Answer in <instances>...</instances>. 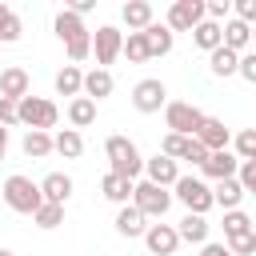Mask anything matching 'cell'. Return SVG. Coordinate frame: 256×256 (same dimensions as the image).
I'll return each mask as SVG.
<instances>
[{
    "label": "cell",
    "mask_w": 256,
    "mask_h": 256,
    "mask_svg": "<svg viewBox=\"0 0 256 256\" xmlns=\"http://www.w3.org/2000/svg\"><path fill=\"white\" fill-rule=\"evenodd\" d=\"M104 156H108V172L120 176V180L136 184V176L144 172V156H140V148L128 136H108L104 140Z\"/></svg>",
    "instance_id": "1"
},
{
    "label": "cell",
    "mask_w": 256,
    "mask_h": 256,
    "mask_svg": "<svg viewBox=\"0 0 256 256\" xmlns=\"http://www.w3.org/2000/svg\"><path fill=\"white\" fill-rule=\"evenodd\" d=\"M16 116H20V124H24L28 132H48V128H56L60 108H56L48 96H24V100L16 104Z\"/></svg>",
    "instance_id": "2"
},
{
    "label": "cell",
    "mask_w": 256,
    "mask_h": 256,
    "mask_svg": "<svg viewBox=\"0 0 256 256\" xmlns=\"http://www.w3.org/2000/svg\"><path fill=\"white\" fill-rule=\"evenodd\" d=\"M4 204L12 208V212H20V216H32L40 204H44V196H40V184L36 180H28V176H8L4 180Z\"/></svg>",
    "instance_id": "3"
},
{
    "label": "cell",
    "mask_w": 256,
    "mask_h": 256,
    "mask_svg": "<svg viewBox=\"0 0 256 256\" xmlns=\"http://www.w3.org/2000/svg\"><path fill=\"white\" fill-rule=\"evenodd\" d=\"M172 188H176V192H172V200H180L192 216H204L208 208H216V204H212V188H208L200 176H180Z\"/></svg>",
    "instance_id": "4"
},
{
    "label": "cell",
    "mask_w": 256,
    "mask_h": 256,
    "mask_svg": "<svg viewBox=\"0 0 256 256\" xmlns=\"http://www.w3.org/2000/svg\"><path fill=\"white\" fill-rule=\"evenodd\" d=\"M132 204H136L148 220H164V212L172 208V192H168V188H156V184H148V180H136Z\"/></svg>",
    "instance_id": "5"
},
{
    "label": "cell",
    "mask_w": 256,
    "mask_h": 256,
    "mask_svg": "<svg viewBox=\"0 0 256 256\" xmlns=\"http://www.w3.org/2000/svg\"><path fill=\"white\" fill-rule=\"evenodd\" d=\"M200 120H204V112H200L196 104H188V100H168V104H164V124H168V132H176V136H196Z\"/></svg>",
    "instance_id": "6"
},
{
    "label": "cell",
    "mask_w": 256,
    "mask_h": 256,
    "mask_svg": "<svg viewBox=\"0 0 256 256\" xmlns=\"http://www.w3.org/2000/svg\"><path fill=\"white\" fill-rule=\"evenodd\" d=\"M164 104H168V84H164L160 76H144V80L132 88V108H136V112L152 116V112H160Z\"/></svg>",
    "instance_id": "7"
},
{
    "label": "cell",
    "mask_w": 256,
    "mask_h": 256,
    "mask_svg": "<svg viewBox=\"0 0 256 256\" xmlns=\"http://www.w3.org/2000/svg\"><path fill=\"white\" fill-rule=\"evenodd\" d=\"M120 48H124V32H120L116 24H100V28L92 32V56H96V68L116 64Z\"/></svg>",
    "instance_id": "8"
},
{
    "label": "cell",
    "mask_w": 256,
    "mask_h": 256,
    "mask_svg": "<svg viewBox=\"0 0 256 256\" xmlns=\"http://www.w3.org/2000/svg\"><path fill=\"white\" fill-rule=\"evenodd\" d=\"M200 20H204V0H176L168 8V16H164V24L172 28V36L176 32H192Z\"/></svg>",
    "instance_id": "9"
},
{
    "label": "cell",
    "mask_w": 256,
    "mask_h": 256,
    "mask_svg": "<svg viewBox=\"0 0 256 256\" xmlns=\"http://www.w3.org/2000/svg\"><path fill=\"white\" fill-rule=\"evenodd\" d=\"M0 96L4 100H24V96H32V76H28V68H20V64H8V68H0Z\"/></svg>",
    "instance_id": "10"
},
{
    "label": "cell",
    "mask_w": 256,
    "mask_h": 256,
    "mask_svg": "<svg viewBox=\"0 0 256 256\" xmlns=\"http://www.w3.org/2000/svg\"><path fill=\"white\" fill-rule=\"evenodd\" d=\"M144 248H148L152 256H176V248H180L176 224H148V232H144Z\"/></svg>",
    "instance_id": "11"
},
{
    "label": "cell",
    "mask_w": 256,
    "mask_h": 256,
    "mask_svg": "<svg viewBox=\"0 0 256 256\" xmlns=\"http://www.w3.org/2000/svg\"><path fill=\"white\" fill-rule=\"evenodd\" d=\"M192 140H200L208 152H224V148L232 144V132H228V124H224V120H216V116H204Z\"/></svg>",
    "instance_id": "12"
},
{
    "label": "cell",
    "mask_w": 256,
    "mask_h": 256,
    "mask_svg": "<svg viewBox=\"0 0 256 256\" xmlns=\"http://www.w3.org/2000/svg\"><path fill=\"white\" fill-rule=\"evenodd\" d=\"M144 180L148 184H156V188H172L176 180H180V168H176V160H168V156H148L144 160Z\"/></svg>",
    "instance_id": "13"
},
{
    "label": "cell",
    "mask_w": 256,
    "mask_h": 256,
    "mask_svg": "<svg viewBox=\"0 0 256 256\" xmlns=\"http://www.w3.org/2000/svg\"><path fill=\"white\" fill-rule=\"evenodd\" d=\"M220 44H224L228 52H236V56H244V52L252 48V28H248V24H240V20L232 16L228 24H220Z\"/></svg>",
    "instance_id": "14"
},
{
    "label": "cell",
    "mask_w": 256,
    "mask_h": 256,
    "mask_svg": "<svg viewBox=\"0 0 256 256\" xmlns=\"http://www.w3.org/2000/svg\"><path fill=\"white\" fill-rule=\"evenodd\" d=\"M236 168H240V160H236L232 148H224V152H208V160L200 164V172H204L208 180H228V176H236Z\"/></svg>",
    "instance_id": "15"
},
{
    "label": "cell",
    "mask_w": 256,
    "mask_h": 256,
    "mask_svg": "<svg viewBox=\"0 0 256 256\" xmlns=\"http://www.w3.org/2000/svg\"><path fill=\"white\" fill-rule=\"evenodd\" d=\"M116 232L120 236H128V240H144V232H148V216L136 208V204H124L120 212H116Z\"/></svg>",
    "instance_id": "16"
},
{
    "label": "cell",
    "mask_w": 256,
    "mask_h": 256,
    "mask_svg": "<svg viewBox=\"0 0 256 256\" xmlns=\"http://www.w3.org/2000/svg\"><path fill=\"white\" fill-rule=\"evenodd\" d=\"M120 20L128 24V32H144V28L156 20V8H152L148 0H128V4L120 8Z\"/></svg>",
    "instance_id": "17"
},
{
    "label": "cell",
    "mask_w": 256,
    "mask_h": 256,
    "mask_svg": "<svg viewBox=\"0 0 256 256\" xmlns=\"http://www.w3.org/2000/svg\"><path fill=\"white\" fill-rule=\"evenodd\" d=\"M40 196H44L48 204H68V196H72V176H68V172H48V176L40 180Z\"/></svg>",
    "instance_id": "18"
},
{
    "label": "cell",
    "mask_w": 256,
    "mask_h": 256,
    "mask_svg": "<svg viewBox=\"0 0 256 256\" xmlns=\"http://www.w3.org/2000/svg\"><path fill=\"white\" fill-rule=\"evenodd\" d=\"M144 44H148V60H152V56H168L172 44H176V36H172L168 24H156V20H152V24L144 28Z\"/></svg>",
    "instance_id": "19"
},
{
    "label": "cell",
    "mask_w": 256,
    "mask_h": 256,
    "mask_svg": "<svg viewBox=\"0 0 256 256\" xmlns=\"http://www.w3.org/2000/svg\"><path fill=\"white\" fill-rule=\"evenodd\" d=\"M52 28H56V36H60V44H72V40H80V36H88V28H84V20H80L76 12H68V8H60V12H56V20H52Z\"/></svg>",
    "instance_id": "20"
},
{
    "label": "cell",
    "mask_w": 256,
    "mask_h": 256,
    "mask_svg": "<svg viewBox=\"0 0 256 256\" xmlns=\"http://www.w3.org/2000/svg\"><path fill=\"white\" fill-rule=\"evenodd\" d=\"M240 200H244V188H240V180H236V176L216 180V188H212V204H216V208L232 212V208H240Z\"/></svg>",
    "instance_id": "21"
},
{
    "label": "cell",
    "mask_w": 256,
    "mask_h": 256,
    "mask_svg": "<svg viewBox=\"0 0 256 256\" xmlns=\"http://www.w3.org/2000/svg\"><path fill=\"white\" fill-rule=\"evenodd\" d=\"M112 88H116V80H112L108 68L84 72V96H88V100H104V96H112Z\"/></svg>",
    "instance_id": "22"
},
{
    "label": "cell",
    "mask_w": 256,
    "mask_h": 256,
    "mask_svg": "<svg viewBox=\"0 0 256 256\" xmlns=\"http://www.w3.org/2000/svg\"><path fill=\"white\" fill-rule=\"evenodd\" d=\"M208 228H212V224H208L204 216H192V212H188V216L176 224V236H180V244H208Z\"/></svg>",
    "instance_id": "23"
},
{
    "label": "cell",
    "mask_w": 256,
    "mask_h": 256,
    "mask_svg": "<svg viewBox=\"0 0 256 256\" xmlns=\"http://www.w3.org/2000/svg\"><path fill=\"white\" fill-rule=\"evenodd\" d=\"M52 84H56V92H60V96H72V100H76V96H84V72H80L76 64H64V68L56 72V80H52Z\"/></svg>",
    "instance_id": "24"
},
{
    "label": "cell",
    "mask_w": 256,
    "mask_h": 256,
    "mask_svg": "<svg viewBox=\"0 0 256 256\" xmlns=\"http://www.w3.org/2000/svg\"><path fill=\"white\" fill-rule=\"evenodd\" d=\"M132 188H136L132 180H120V176H112V172L100 180V196H104V200H112V204H120V208H124V204H132Z\"/></svg>",
    "instance_id": "25"
},
{
    "label": "cell",
    "mask_w": 256,
    "mask_h": 256,
    "mask_svg": "<svg viewBox=\"0 0 256 256\" xmlns=\"http://www.w3.org/2000/svg\"><path fill=\"white\" fill-rule=\"evenodd\" d=\"M68 124L80 132V128H88V124H96V100H88V96H76V100H68Z\"/></svg>",
    "instance_id": "26"
},
{
    "label": "cell",
    "mask_w": 256,
    "mask_h": 256,
    "mask_svg": "<svg viewBox=\"0 0 256 256\" xmlns=\"http://www.w3.org/2000/svg\"><path fill=\"white\" fill-rule=\"evenodd\" d=\"M52 152H60L64 160H76V156L84 152V136H80L76 128H64V132L52 136Z\"/></svg>",
    "instance_id": "27"
},
{
    "label": "cell",
    "mask_w": 256,
    "mask_h": 256,
    "mask_svg": "<svg viewBox=\"0 0 256 256\" xmlns=\"http://www.w3.org/2000/svg\"><path fill=\"white\" fill-rule=\"evenodd\" d=\"M192 44H196V48H204V52H216V48H220V24L200 20V24L192 28Z\"/></svg>",
    "instance_id": "28"
},
{
    "label": "cell",
    "mask_w": 256,
    "mask_h": 256,
    "mask_svg": "<svg viewBox=\"0 0 256 256\" xmlns=\"http://www.w3.org/2000/svg\"><path fill=\"white\" fill-rule=\"evenodd\" d=\"M236 64H240V56L228 52L224 44H220L216 52H208V68H212V76H236Z\"/></svg>",
    "instance_id": "29"
},
{
    "label": "cell",
    "mask_w": 256,
    "mask_h": 256,
    "mask_svg": "<svg viewBox=\"0 0 256 256\" xmlns=\"http://www.w3.org/2000/svg\"><path fill=\"white\" fill-rule=\"evenodd\" d=\"M20 148H24V156H32V160H44V156L52 152V132H24Z\"/></svg>",
    "instance_id": "30"
},
{
    "label": "cell",
    "mask_w": 256,
    "mask_h": 256,
    "mask_svg": "<svg viewBox=\"0 0 256 256\" xmlns=\"http://www.w3.org/2000/svg\"><path fill=\"white\" fill-rule=\"evenodd\" d=\"M32 220H36V228H44V232H52V228H60L64 224V204H40L36 212H32Z\"/></svg>",
    "instance_id": "31"
},
{
    "label": "cell",
    "mask_w": 256,
    "mask_h": 256,
    "mask_svg": "<svg viewBox=\"0 0 256 256\" xmlns=\"http://www.w3.org/2000/svg\"><path fill=\"white\" fill-rule=\"evenodd\" d=\"M120 56H128V64H144V60H148L144 32H128V36H124V48H120Z\"/></svg>",
    "instance_id": "32"
},
{
    "label": "cell",
    "mask_w": 256,
    "mask_h": 256,
    "mask_svg": "<svg viewBox=\"0 0 256 256\" xmlns=\"http://www.w3.org/2000/svg\"><path fill=\"white\" fill-rule=\"evenodd\" d=\"M232 152L236 160H256V128H240L232 136Z\"/></svg>",
    "instance_id": "33"
},
{
    "label": "cell",
    "mask_w": 256,
    "mask_h": 256,
    "mask_svg": "<svg viewBox=\"0 0 256 256\" xmlns=\"http://www.w3.org/2000/svg\"><path fill=\"white\" fill-rule=\"evenodd\" d=\"M244 232H252V216H248V212H240V208L224 212V236L232 240V236H244Z\"/></svg>",
    "instance_id": "34"
},
{
    "label": "cell",
    "mask_w": 256,
    "mask_h": 256,
    "mask_svg": "<svg viewBox=\"0 0 256 256\" xmlns=\"http://www.w3.org/2000/svg\"><path fill=\"white\" fill-rule=\"evenodd\" d=\"M188 140H192V136H176V132H168V136L160 140V156H168V160H184Z\"/></svg>",
    "instance_id": "35"
},
{
    "label": "cell",
    "mask_w": 256,
    "mask_h": 256,
    "mask_svg": "<svg viewBox=\"0 0 256 256\" xmlns=\"http://www.w3.org/2000/svg\"><path fill=\"white\" fill-rule=\"evenodd\" d=\"M204 20L228 24V20H232V0H204Z\"/></svg>",
    "instance_id": "36"
},
{
    "label": "cell",
    "mask_w": 256,
    "mask_h": 256,
    "mask_svg": "<svg viewBox=\"0 0 256 256\" xmlns=\"http://www.w3.org/2000/svg\"><path fill=\"white\" fill-rule=\"evenodd\" d=\"M236 180H240L244 196H256V160H240V168H236Z\"/></svg>",
    "instance_id": "37"
},
{
    "label": "cell",
    "mask_w": 256,
    "mask_h": 256,
    "mask_svg": "<svg viewBox=\"0 0 256 256\" xmlns=\"http://www.w3.org/2000/svg\"><path fill=\"white\" fill-rule=\"evenodd\" d=\"M20 36H24V20H20L16 12H12V16H8L4 24H0V44H16Z\"/></svg>",
    "instance_id": "38"
},
{
    "label": "cell",
    "mask_w": 256,
    "mask_h": 256,
    "mask_svg": "<svg viewBox=\"0 0 256 256\" xmlns=\"http://www.w3.org/2000/svg\"><path fill=\"white\" fill-rule=\"evenodd\" d=\"M232 256H252L256 252V232H244V236H232L228 244H224Z\"/></svg>",
    "instance_id": "39"
},
{
    "label": "cell",
    "mask_w": 256,
    "mask_h": 256,
    "mask_svg": "<svg viewBox=\"0 0 256 256\" xmlns=\"http://www.w3.org/2000/svg\"><path fill=\"white\" fill-rule=\"evenodd\" d=\"M232 16L252 28V24H256V0H232Z\"/></svg>",
    "instance_id": "40"
},
{
    "label": "cell",
    "mask_w": 256,
    "mask_h": 256,
    "mask_svg": "<svg viewBox=\"0 0 256 256\" xmlns=\"http://www.w3.org/2000/svg\"><path fill=\"white\" fill-rule=\"evenodd\" d=\"M236 76H240V80H248V84H256V52H252V48L240 56V64H236Z\"/></svg>",
    "instance_id": "41"
},
{
    "label": "cell",
    "mask_w": 256,
    "mask_h": 256,
    "mask_svg": "<svg viewBox=\"0 0 256 256\" xmlns=\"http://www.w3.org/2000/svg\"><path fill=\"white\" fill-rule=\"evenodd\" d=\"M0 124H4V128L20 124V116H16V100H4V96H0Z\"/></svg>",
    "instance_id": "42"
},
{
    "label": "cell",
    "mask_w": 256,
    "mask_h": 256,
    "mask_svg": "<svg viewBox=\"0 0 256 256\" xmlns=\"http://www.w3.org/2000/svg\"><path fill=\"white\" fill-rule=\"evenodd\" d=\"M184 160H192V164H196V168H200V164H204V160H208V148H204V144H200V140H188V152H184Z\"/></svg>",
    "instance_id": "43"
},
{
    "label": "cell",
    "mask_w": 256,
    "mask_h": 256,
    "mask_svg": "<svg viewBox=\"0 0 256 256\" xmlns=\"http://www.w3.org/2000/svg\"><path fill=\"white\" fill-rule=\"evenodd\" d=\"M96 8V0H68V12H76L80 20H84V12H92Z\"/></svg>",
    "instance_id": "44"
},
{
    "label": "cell",
    "mask_w": 256,
    "mask_h": 256,
    "mask_svg": "<svg viewBox=\"0 0 256 256\" xmlns=\"http://www.w3.org/2000/svg\"><path fill=\"white\" fill-rule=\"evenodd\" d=\"M200 256H232V252H228L224 244H212V240H208V244H200Z\"/></svg>",
    "instance_id": "45"
},
{
    "label": "cell",
    "mask_w": 256,
    "mask_h": 256,
    "mask_svg": "<svg viewBox=\"0 0 256 256\" xmlns=\"http://www.w3.org/2000/svg\"><path fill=\"white\" fill-rule=\"evenodd\" d=\"M0 148L8 152V128H4V124H0Z\"/></svg>",
    "instance_id": "46"
},
{
    "label": "cell",
    "mask_w": 256,
    "mask_h": 256,
    "mask_svg": "<svg viewBox=\"0 0 256 256\" xmlns=\"http://www.w3.org/2000/svg\"><path fill=\"white\" fill-rule=\"evenodd\" d=\"M8 16H12V8H8V4H0V24H4Z\"/></svg>",
    "instance_id": "47"
},
{
    "label": "cell",
    "mask_w": 256,
    "mask_h": 256,
    "mask_svg": "<svg viewBox=\"0 0 256 256\" xmlns=\"http://www.w3.org/2000/svg\"><path fill=\"white\" fill-rule=\"evenodd\" d=\"M0 256H16V252H12V248H0Z\"/></svg>",
    "instance_id": "48"
},
{
    "label": "cell",
    "mask_w": 256,
    "mask_h": 256,
    "mask_svg": "<svg viewBox=\"0 0 256 256\" xmlns=\"http://www.w3.org/2000/svg\"><path fill=\"white\" fill-rule=\"evenodd\" d=\"M252 52H256V24H252Z\"/></svg>",
    "instance_id": "49"
},
{
    "label": "cell",
    "mask_w": 256,
    "mask_h": 256,
    "mask_svg": "<svg viewBox=\"0 0 256 256\" xmlns=\"http://www.w3.org/2000/svg\"><path fill=\"white\" fill-rule=\"evenodd\" d=\"M0 200H4V184H0Z\"/></svg>",
    "instance_id": "50"
},
{
    "label": "cell",
    "mask_w": 256,
    "mask_h": 256,
    "mask_svg": "<svg viewBox=\"0 0 256 256\" xmlns=\"http://www.w3.org/2000/svg\"><path fill=\"white\" fill-rule=\"evenodd\" d=\"M252 232H256V220H252Z\"/></svg>",
    "instance_id": "51"
},
{
    "label": "cell",
    "mask_w": 256,
    "mask_h": 256,
    "mask_svg": "<svg viewBox=\"0 0 256 256\" xmlns=\"http://www.w3.org/2000/svg\"><path fill=\"white\" fill-rule=\"evenodd\" d=\"M0 160H4V148H0Z\"/></svg>",
    "instance_id": "52"
}]
</instances>
